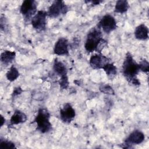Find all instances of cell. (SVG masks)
<instances>
[{
    "label": "cell",
    "instance_id": "4fadbf2b",
    "mask_svg": "<svg viewBox=\"0 0 149 149\" xmlns=\"http://www.w3.org/2000/svg\"><path fill=\"white\" fill-rule=\"evenodd\" d=\"M27 119V117L24 112L19 110H16L11 116L10 119V125H18L25 122Z\"/></svg>",
    "mask_w": 149,
    "mask_h": 149
},
{
    "label": "cell",
    "instance_id": "ffe728a7",
    "mask_svg": "<svg viewBox=\"0 0 149 149\" xmlns=\"http://www.w3.org/2000/svg\"><path fill=\"white\" fill-rule=\"evenodd\" d=\"M139 64V67L140 70L145 72L148 73L149 70V63L148 62L146 59L141 60Z\"/></svg>",
    "mask_w": 149,
    "mask_h": 149
},
{
    "label": "cell",
    "instance_id": "52a82bcc",
    "mask_svg": "<svg viewBox=\"0 0 149 149\" xmlns=\"http://www.w3.org/2000/svg\"><path fill=\"white\" fill-rule=\"evenodd\" d=\"M98 26L106 33H110L115 30L116 27V22L115 18L111 15L107 14L104 15L100 20Z\"/></svg>",
    "mask_w": 149,
    "mask_h": 149
},
{
    "label": "cell",
    "instance_id": "d4e9b609",
    "mask_svg": "<svg viewBox=\"0 0 149 149\" xmlns=\"http://www.w3.org/2000/svg\"><path fill=\"white\" fill-rule=\"evenodd\" d=\"M5 118L3 117V116H1V127H2L3 124L5 123Z\"/></svg>",
    "mask_w": 149,
    "mask_h": 149
},
{
    "label": "cell",
    "instance_id": "44dd1931",
    "mask_svg": "<svg viewBox=\"0 0 149 149\" xmlns=\"http://www.w3.org/2000/svg\"><path fill=\"white\" fill-rule=\"evenodd\" d=\"M59 84L60 86V88L61 90L66 89L69 86V80L67 75L61 77L60 80H59Z\"/></svg>",
    "mask_w": 149,
    "mask_h": 149
},
{
    "label": "cell",
    "instance_id": "cb8c5ba5",
    "mask_svg": "<svg viewBox=\"0 0 149 149\" xmlns=\"http://www.w3.org/2000/svg\"><path fill=\"white\" fill-rule=\"evenodd\" d=\"M88 2H91L93 5H99L100 3L102 2V1H87Z\"/></svg>",
    "mask_w": 149,
    "mask_h": 149
},
{
    "label": "cell",
    "instance_id": "8992f818",
    "mask_svg": "<svg viewBox=\"0 0 149 149\" xmlns=\"http://www.w3.org/2000/svg\"><path fill=\"white\" fill-rule=\"evenodd\" d=\"M47 16V12L45 11L38 10L31 19V23L33 28L38 31L45 30Z\"/></svg>",
    "mask_w": 149,
    "mask_h": 149
},
{
    "label": "cell",
    "instance_id": "30bf717a",
    "mask_svg": "<svg viewBox=\"0 0 149 149\" xmlns=\"http://www.w3.org/2000/svg\"><path fill=\"white\" fill-rule=\"evenodd\" d=\"M90 65L94 69H102L109 63V59L101 53L93 55L90 59Z\"/></svg>",
    "mask_w": 149,
    "mask_h": 149
},
{
    "label": "cell",
    "instance_id": "ba28073f",
    "mask_svg": "<svg viewBox=\"0 0 149 149\" xmlns=\"http://www.w3.org/2000/svg\"><path fill=\"white\" fill-rule=\"evenodd\" d=\"M144 139L145 136L142 132L139 130H135L126 139L123 144L125 146L123 148H131L133 144H139L144 140Z\"/></svg>",
    "mask_w": 149,
    "mask_h": 149
},
{
    "label": "cell",
    "instance_id": "7a4b0ae2",
    "mask_svg": "<svg viewBox=\"0 0 149 149\" xmlns=\"http://www.w3.org/2000/svg\"><path fill=\"white\" fill-rule=\"evenodd\" d=\"M102 33L100 28L97 26L92 28L87 35V38L84 44V48L88 52L96 51V49L102 40Z\"/></svg>",
    "mask_w": 149,
    "mask_h": 149
},
{
    "label": "cell",
    "instance_id": "3957f363",
    "mask_svg": "<svg viewBox=\"0 0 149 149\" xmlns=\"http://www.w3.org/2000/svg\"><path fill=\"white\" fill-rule=\"evenodd\" d=\"M49 119L50 114L46 109H39L34 119V122L37 125V130L42 133L49 132L52 129V125Z\"/></svg>",
    "mask_w": 149,
    "mask_h": 149
},
{
    "label": "cell",
    "instance_id": "5b68a950",
    "mask_svg": "<svg viewBox=\"0 0 149 149\" xmlns=\"http://www.w3.org/2000/svg\"><path fill=\"white\" fill-rule=\"evenodd\" d=\"M68 10L67 5L62 1H55L49 7L48 16L51 18H56L61 14H65Z\"/></svg>",
    "mask_w": 149,
    "mask_h": 149
},
{
    "label": "cell",
    "instance_id": "6da1fadb",
    "mask_svg": "<svg viewBox=\"0 0 149 149\" xmlns=\"http://www.w3.org/2000/svg\"><path fill=\"white\" fill-rule=\"evenodd\" d=\"M139 71V64L135 61L132 55L127 52L125 55L122 65L123 74L125 79L129 83L134 86H139L140 82L137 78Z\"/></svg>",
    "mask_w": 149,
    "mask_h": 149
},
{
    "label": "cell",
    "instance_id": "603a6c76",
    "mask_svg": "<svg viewBox=\"0 0 149 149\" xmlns=\"http://www.w3.org/2000/svg\"><path fill=\"white\" fill-rule=\"evenodd\" d=\"M22 93V90L20 87H17L14 88L13 93H12V96H16L17 95L20 94Z\"/></svg>",
    "mask_w": 149,
    "mask_h": 149
},
{
    "label": "cell",
    "instance_id": "5bb4252c",
    "mask_svg": "<svg viewBox=\"0 0 149 149\" xmlns=\"http://www.w3.org/2000/svg\"><path fill=\"white\" fill-rule=\"evenodd\" d=\"M15 57H16L15 52L6 50L1 53L0 59L1 62L3 65H8L15 60Z\"/></svg>",
    "mask_w": 149,
    "mask_h": 149
},
{
    "label": "cell",
    "instance_id": "8fae6325",
    "mask_svg": "<svg viewBox=\"0 0 149 149\" xmlns=\"http://www.w3.org/2000/svg\"><path fill=\"white\" fill-rule=\"evenodd\" d=\"M68 46L69 42L66 38L63 37L59 38L54 46V54L58 55H68L69 54Z\"/></svg>",
    "mask_w": 149,
    "mask_h": 149
},
{
    "label": "cell",
    "instance_id": "e0dca14e",
    "mask_svg": "<svg viewBox=\"0 0 149 149\" xmlns=\"http://www.w3.org/2000/svg\"><path fill=\"white\" fill-rule=\"evenodd\" d=\"M102 69L105 71L108 77L111 80L113 79L117 74V68L113 63H108Z\"/></svg>",
    "mask_w": 149,
    "mask_h": 149
},
{
    "label": "cell",
    "instance_id": "7c38bea8",
    "mask_svg": "<svg viewBox=\"0 0 149 149\" xmlns=\"http://www.w3.org/2000/svg\"><path fill=\"white\" fill-rule=\"evenodd\" d=\"M134 37L139 40H146L148 38V29L144 24L139 25L134 30Z\"/></svg>",
    "mask_w": 149,
    "mask_h": 149
},
{
    "label": "cell",
    "instance_id": "277c9868",
    "mask_svg": "<svg viewBox=\"0 0 149 149\" xmlns=\"http://www.w3.org/2000/svg\"><path fill=\"white\" fill-rule=\"evenodd\" d=\"M37 3L33 0H26L23 2L20 6V12L27 20L31 18L36 14Z\"/></svg>",
    "mask_w": 149,
    "mask_h": 149
},
{
    "label": "cell",
    "instance_id": "7402d4cb",
    "mask_svg": "<svg viewBox=\"0 0 149 149\" xmlns=\"http://www.w3.org/2000/svg\"><path fill=\"white\" fill-rule=\"evenodd\" d=\"M100 90L102 93L108 94H114V91L109 85H102L100 87Z\"/></svg>",
    "mask_w": 149,
    "mask_h": 149
},
{
    "label": "cell",
    "instance_id": "9a60e30c",
    "mask_svg": "<svg viewBox=\"0 0 149 149\" xmlns=\"http://www.w3.org/2000/svg\"><path fill=\"white\" fill-rule=\"evenodd\" d=\"M53 69L54 72L61 77L67 75V69L65 65L58 59H55L54 62Z\"/></svg>",
    "mask_w": 149,
    "mask_h": 149
},
{
    "label": "cell",
    "instance_id": "ac0fdd59",
    "mask_svg": "<svg viewBox=\"0 0 149 149\" xmlns=\"http://www.w3.org/2000/svg\"><path fill=\"white\" fill-rule=\"evenodd\" d=\"M6 76L9 81H13L16 80L19 76V72L14 66H12L7 72Z\"/></svg>",
    "mask_w": 149,
    "mask_h": 149
},
{
    "label": "cell",
    "instance_id": "d6986e66",
    "mask_svg": "<svg viewBox=\"0 0 149 149\" xmlns=\"http://www.w3.org/2000/svg\"><path fill=\"white\" fill-rule=\"evenodd\" d=\"M0 148L2 149L5 148H16L13 143L7 140H0Z\"/></svg>",
    "mask_w": 149,
    "mask_h": 149
},
{
    "label": "cell",
    "instance_id": "2e32d148",
    "mask_svg": "<svg viewBox=\"0 0 149 149\" xmlns=\"http://www.w3.org/2000/svg\"><path fill=\"white\" fill-rule=\"evenodd\" d=\"M129 8V5L127 1L119 0L116 3L114 12L116 13H124L126 12H127Z\"/></svg>",
    "mask_w": 149,
    "mask_h": 149
},
{
    "label": "cell",
    "instance_id": "9c48e42d",
    "mask_svg": "<svg viewBox=\"0 0 149 149\" xmlns=\"http://www.w3.org/2000/svg\"><path fill=\"white\" fill-rule=\"evenodd\" d=\"M60 118L66 123H70L76 115L75 110L69 103L65 104L60 109Z\"/></svg>",
    "mask_w": 149,
    "mask_h": 149
}]
</instances>
